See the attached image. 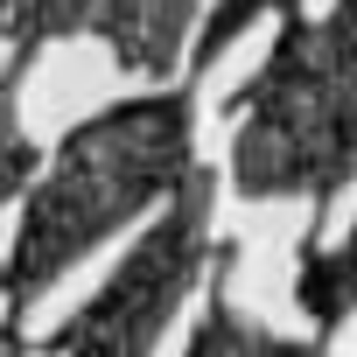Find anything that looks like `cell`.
<instances>
[{
    "instance_id": "1",
    "label": "cell",
    "mask_w": 357,
    "mask_h": 357,
    "mask_svg": "<svg viewBox=\"0 0 357 357\" xmlns=\"http://www.w3.org/2000/svg\"><path fill=\"white\" fill-rule=\"evenodd\" d=\"M119 133H126V112L63 147V168L50 175V190L29 211V231H22V252H15V273H8V301H22L29 287H50L91 238H105L183 161V105L140 112L133 140H119Z\"/></svg>"
},
{
    "instance_id": "2",
    "label": "cell",
    "mask_w": 357,
    "mask_h": 357,
    "mask_svg": "<svg viewBox=\"0 0 357 357\" xmlns=\"http://www.w3.org/2000/svg\"><path fill=\"white\" fill-rule=\"evenodd\" d=\"M301 301H308L315 315H343V308L357 301V245H350L343 259H308V273H301Z\"/></svg>"
},
{
    "instance_id": "3",
    "label": "cell",
    "mask_w": 357,
    "mask_h": 357,
    "mask_svg": "<svg viewBox=\"0 0 357 357\" xmlns=\"http://www.w3.org/2000/svg\"><path fill=\"white\" fill-rule=\"evenodd\" d=\"M15 22V36H50V29H77L98 22L91 0H0V29Z\"/></svg>"
}]
</instances>
